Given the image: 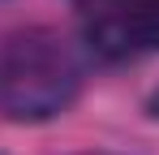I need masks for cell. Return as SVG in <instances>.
I'll return each mask as SVG.
<instances>
[{
    "mask_svg": "<svg viewBox=\"0 0 159 155\" xmlns=\"http://www.w3.org/2000/svg\"><path fill=\"white\" fill-rule=\"evenodd\" d=\"M86 65L52 26H26L0 43V112L17 125H43L82 95Z\"/></svg>",
    "mask_w": 159,
    "mask_h": 155,
    "instance_id": "1",
    "label": "cell"
},
{
    "mask_svg": "<svg viewBox=\"0 0 159 155\" xmlns=\"http://www.w3.org/2000/svg\"><path fill=\"white\" fill-rule=\"evenodd\" d=\"M82 43L99 60H142L159 52V0H86Z\"/></svg>",
    "mask_w": 159,
    "mask_h": 155,
    "instance_id": "2",
    "label": "cell"
},
{
    "mask_svg": "<svg viewBox=\"0 0 159 155\" xmlns=\"http://www.w3.org/2000/svg\"><path fill=\"white\" fill-rule=\"evenodd\" d=\"M146 108H151V116H159V91L151 95V99H146Z\"/></svg>",
    "mask_w": 159,
    "mask_h": 155,
    "instance_id": "3",
    "label": "cell"
}]
</instances>
